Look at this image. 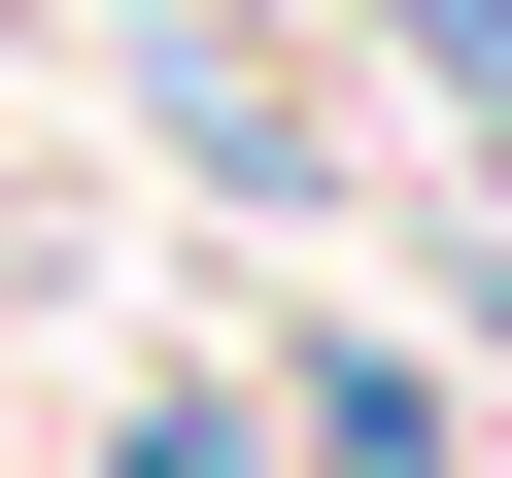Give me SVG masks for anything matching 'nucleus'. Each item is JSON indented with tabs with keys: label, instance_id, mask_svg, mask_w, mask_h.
<instances>
[{
	"label": "nucleus",
	"instance_id": "2",
	"mask_svg": "<svg viewBox=\"0 0 512 478\" xmlns=\"http://www.w3.org/2000/svg\"><path fill=\"white\" fill-rule=\"evenodd\" d=\"M137 478H239V444H205V410H137Z\"/></svg>",
	"mask_w": 512,
	"mask_h": 478
},
{
	"label": "nucleus",
	"instance_id": "1",
	"mask_svg": "<svg viewBox=\"0 0 512 478\" xmlns=\"http://www.w3.org/2000/svg\"><path fill=\"white\" fill-rule=\"evenodd\" d=\"M376 35H410V69L478 103V137H512V0H376Z\"/></svg>",
	"mask_w": 512,
	"mask_h": 478
}]
</instances>
